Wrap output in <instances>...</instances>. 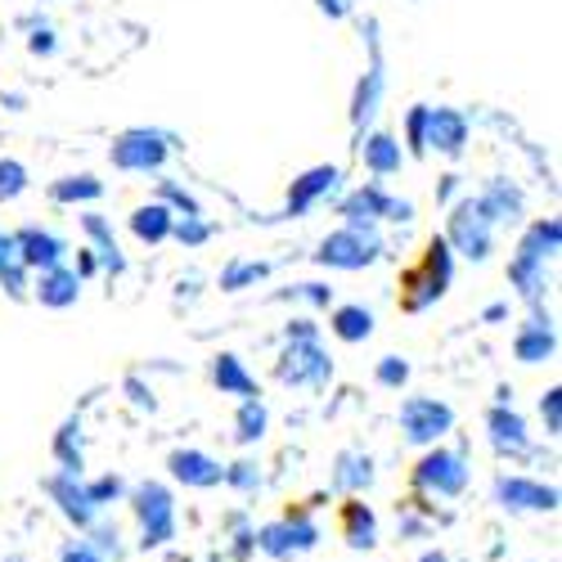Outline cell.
Wrapping results in <instances>:
<instances>
[{
	"instance_id": "1",
	"label": "cell",
	"mask_w": 562,
	"mask_h": 562,
	"mask_svg": "<svg viewBox=\"0 0 562 562\" xmlns=\"http://www.w3.org/2000/svg\"><path fill=\"white\" fill-rule=\"evenodd\" d=\"M450 279H454V252H450V244L441 239V234H432L428 248H424V261L401 274V311H409V315L428 311L432 302L446 297Z\"/></svg>"
},
{
	"instance_id": "2",
	"label": "cell",
	"mask_w": 562,
	"mask_h": 562,
	"mask_svg": "<svg viewBox=\"0 0 562 562\" xmlns=\"http://www.w3.org/2000/svg\"><path fill=\"white\" fill-rule=\"evenodd\" d=\"M176 149V135L167 131H154V126H135V131H122L113 139V149H109V162L117 171H135V176H154L167 167Z\"/></svg>"
},
{
	"instance_id": "3",
	"label": "cell",
	"mask_w": 562,
	"mask_h": 562,
	"mask_svg": "<svg viewBox=\"0 0 562 562\" xmlns=\"http://www.w3.org/2000/svg\"><path fill=\"white\" fill-rule=\"evenodd\" d=\"M364 45H369V68L356 81V95H351V126H356V135H364L373 126V117H379V109H383V95H387V64H383L379 19L364 23Z\"/></svg>"
},
{
	"instance_id": "4",
	"label": "cell",
	"mask_w": 562,
	"mask_h": 562,
	"mask_svg": "<svg viewBox=\"0 0 562 562\" xmlns=\"http://www.w3.org/2000/svg\"><path fill=\"white\" fill-rule=\"evenodd\" d=\"M338 216H347L351 229H379L383 221L405 225V221H414V203L392 199L379 180H364L360 190H351V194L338 199Z\"/></svg>"
},
{
	"instance_id": "5",
	"label": "cell",
	"mask_w": 562,
	"mask_h": 562,
	"mask_svg": "<svg viewBox=\"0 0 562 562\" xmlns=\"http://www.w3.org/2000/svg\"><path fill=\"white\" fill-rule=\"evenodd\" d=\"M441 239L450 244L454 257L486 261V257L495 252V225H491V216L482 212L477 199H463V203L450 207V225H446Z\"/></svg>"
},
{
	"instance_id": "6",
	"label": "cell",
	"mask_w": 562,
	"mask_h": 562,
	"mask_svg": "<svg viewBox=\"0 0 562 562\" xmlns=\"http://www.w3.org/2000/svg\"><path fill=\"white\" fill-rule=\"evenodd\" d=\"M379 257H383L379 229H351V225L334 229L329 239L319 244V252H315V261L324 270H364V266H373Z\"/></svg>"
},
{
	"instance_id": "7",
	"label": "cell",
	"mask_w": 562,
	"mask_h": 562,
	"mask_svg": "<svg viewBox=\"0 0 562 562\" xmlns=\"http://www.w3.org/2000/svg\"><path fill=\"white\" fill-rule=\"evenodd\" d=\"M450 428H454V409L446 401H437V396H409V401H401V432L414 446H432Z\"/></svg>"
},
{
	"instance_id": "8",
	"label": "cell",
	"mask_w": 562,
	"mask_h": 562,
	"mask_svg": "<svg viewBox=\"0 0 562 562\" xmlns=\"http://www.w3.org/2000/svg\"><path fill=\"white\" fill-rule=\"evenodd\" d=\"M334 379V360L329 351L315 342H289L284 360H279V383L284 387H324Z\"/></svg>"
},
{
	"instance_id": "9",
	"label": "cell",
	"mask_w": 562,
	"mask_h": 562,
	"mask_svg": "<svg viewBox=\"0 0 562 562\" xmlns=\"http://www.w3.org/2000/svg\"><path fill=\"white\" fill-rule=\"evenodd\" d=\"M338 184H342V171L334 162H319V167H306L297 180H293V190H289V203H284V216H306L315 203L324 199H334L338 194Z\"/></svg>"
},
{
	"instance_id": "10",
	"label": "cell",
	"mask_w": 562,
	"mask_h": 562,
	"mask_svg": "<svg viewBox=\"0 0 562 562\" xmlns=\"http://www.w3.org/2000/svg\"><path fill=\"white\" fill-rule=\"evenodd\" d=\"M14 252H19V261L36 274V270H50V266H64V257H68V244L59 239L55 229H41V225H23V229H14Z\"/></svg>"
},
{
	"instance_id": "11",
	"label": "cell",
	"mask_w": 562,
	"mask_h": 562,
	"mask_svg": "<svg viewBox=\"0 0 562 562\" xmlns=\"http://www.w3.org/2000/svg\"><path fill=\"white\" fill-rule=\"evenodd\" d=\"M558 351V329H553V315L531 306L527 324L518 329V338H513V356H518L522 364H544L549 356Z\"/></svg>"
},
{
	"instance_id": "12",
	"label": "cell",
	"mask_w": 562,
	"mask_h": 562,
	"mask_svg": "<svg viewBox=\"0 0 562 562\" xmlns=\"http://www.w3.org/2000/svg\"><path fill=\"white\" fill-rule=\"evenodd\" d=\"M135 513H139V527H145V544H162L171 540V527H176V508H171V495L162 486H139L135 491Z\"/></svg>"
},
{
	"instance_id": "13",
	"label": "cell",
	"mask_w": 562,
	"mask_h": 562,
	"mask_svg": "<svg viewBox=\"0 0 562 562\" xmlns=\"http://www.w3.org/2000/svg\"><path fill=\"white\" fill-rule=\"evenodd\" d=\"M477 203H482V212L491 216L495 229H499V225H522V216H527V194H522L508 176L486 180V190L477 194Z\"/></svg>"
},
{
	"instance_id": "14",
	"label": "cell",
	"mask_w": 562,
	"mask_h": 562,
	"mask_svg": "<svg viewBox=\"0 0 562 562\" xmlns=\"http://www.w3.org/2000/svg\"><path fill=\"white\" fill-rule=\"evenodd\" d=\"M32 297L50 311H68L81 297V274L72 266H50V270H36L32 274Z\"/></svg>"
},
{
	"instance_id": "15",
	"label": "cell",
	"mask_w": 562,
	"mask_h": 562,
	"mask_svg": "<svg viewBox=\"0 0 562 562\" xmlns=\"http://www.w3.org/2000/svg\"><path fill=\"white\" fill-rule=\"evenodd\" d=\"M446 154V158H459L468 149V117L450 104H437L428 113V154Z\"/></svg>"
},
{
	"instance_id": "16",
	"label": "cell",
	"mask_w": 562,
	"mask_h": 562,
	"mask_svg": "<svg viewBox=\"0 0 562 562\" xmlns=\"http://www.w3.org/2000/svg\"><path fill=\"white\" fill-rule=\"evenodd\" d=\"M418 482L437 495H459L468 482V468L454 450H432V454H424V463H418Z\"/></svg>"
},
{
	"instance_id": "17",
	"label": "cell",
	"mask_w": 562,
	"mask_h": 562,
	"mask_svg": "<svg viewBox=\"0 0 562 562\" xmlns=\"http://www.w3.org/2000/svg\"><path fill=\"white\" fill-rule=\"evenodd\" d=\"M558 248H562V221L558 216H544V221H536V225H527V234L518 239V261H536V266H549L553 257H558Z\"/></svg>"
},
{
	"instance_id": "18",
	"label": "cell",
	"mask_w": 562,
	"mask_h": 562,
	"mask_svg": "<svg viewBox=\"0 0 562 562\" xmlns=\"http://www.w3.org/2000/svg\"><path fill=\"white\" fill-rule=\"evenodd\" d=\"M81 234H86L90 252H95V261H100L109 274H122V270H126V257H122V248H117V234H113V225H109L100 212H86V216H81Z\"/></svg>"
},
{
	"instance_id": "19",
	"label": "cell",
	"mask_w": 562,
	"mask_h": 562,
	"mask_svg": "<svg viewBox=\"0 0 562 562\" xmlns=\"http://www.w3.org/2000/svg\"><path fill=\"white\" fill-rule=\"evenodd\" d=\"M486 428H491V446L499 454H527L531 450V437H527V424H522V414H513L508 405H495L486 414Z\"/></svg>"
},
{
	"instance_id": "20",
	"label": "cell",
	"mask_w": 562,
	"mask_h": 562,
	"mask_svg": "<svg viewBox=\"0 0 562 562\" xmlns=\"http://www.w3.org/2000/svg\"><path fill=\"white\" fill-rule=\"evenodd\" d=\"M360 158H364V167L373 171V176H396L401 171V162H405V149L396 145V135H387V131H369V135H360Z\"/></svg>"
},
{
	"instance_id": "21",
	"label": "cell",
	"mask_w": 562,
	"mask_h": 562,
	"mask_svg": "<svg viewBox=\"0 0 562 562\" xmlns=\"http://www.w3.org/2000/svg\"><path fill=\"white\" fill-rule=\"evenodd\" d=\"M171 477L184 482V486H216L225 477V468L203 450H176L171 454Z\"/></svg>"
},
{
	"instance_id": "22",
	"label": "cell",
	"mask_w": 562,
	"mask_h": 562,
	"mask_svg": "<svg viewBox=\"0 0 562 562\" xmlns=\"http://www.w3.org/2000/svg\"><path fill=\"white\" fill-rule=\"evenodd\" d=\"M495 495H499L504 508H553L558 504L553 486H540V482H527V477H499Z\"/></svg>"
},
{
	"instance_id": "23",
	"label": "cell",
	"mask_w": 562,
	"mask_h": 562,
	"mask_svg": "<svg viewBox=\"0 0 562 562\" xmlns=\"http://www.w3.org/2000/svg\"><path fill=\"white\" fill-rule=\"evenodd\" d=\"M171 225H176V212H171V207H162L158 199L131 212V234H135L139 244H149V248L171 239Z\"/></svg>"
},
{
	"instance_id": "24",
	"label": "cell",
	"mask_w": 562,
	"mask_h": 562,
	"mask_svg": "<svg viewBox=\"0 0 562 562\" xmlns=\"http://www.w3.org/2000/svg\"><path fill=\"white\" fill-rule=\"evenodd\" d=\"M508 284L518 289L522 302L540 306V297H544V289H549V266H536V261H518V257H513V261H508Z\"/></svg>"
},
{
	"instance_id": "25",
	"label": "cell",
	"mask_w": 562,
	"mask_h": 562,
	"mask_svg": "<svg viewBox=\"0 0 562 562\" xmlns=\"http://www.w3.org/2000/svg\"><path fill=\"white\" fill-rule=\"evenodd\" d=\"M100 194H104V180H95L90 171H77V176H64V180L50 184V199L64 203V207H72V203H100Z\"/></svg>"
},
{
	"instance_id": "26",
	"label": "cell",
	"mask_w": 562,
	"mask_h": 562,
	"mask_svg": "<svg viewBox=\"0 0 562 562\" xmlns=\"http://www.w3.org/2000/svg\"><path fill=\"white\" fill-rule=\"evenodd\" d=\"M212 379H216V387L225 392V396H257V383H252V373L244 369V360L239 356H216V364H212Z\"/></svg>"
},
{
	"instance_id": "27",
	"label": "cell",
	"mask_w": 562,
	"mask_h": 562,
	"mask_svg": "<svg viewBox=\"0 0 562 562\" xmlns=\"http://www.w3.org/2000/svg\"><path fill=\"white\" fill-rule=\"evenodd\" d=\"M50 495L64 504V513H68V518H77V522H90V513H95V504H90V495H86V486L77 482V473L55 477V482H50Z\"/></svg>"
},
{
	"instance_id": "28",
	"label": "cell",
	"mask_w": 562,
	"mask_h": 562,
	"mask_svg": "<svg viewBox=\"0 0 562 562\" xmlns=\"http://www.w3.org/2000/svg\"><path fill=\"white\" fill-rule=\"evenodd\" d=\"M329 329L342 342H364L373 334V311L369 306H338L334 319H329Z\"/></svg>"
},
{
	"instance_id": "29",
	"label": "cell",
	"mask_w": 562,
	"mask_h": 562,
	"mask_svg": "<svg viewBox=\"0 0 562 562\" xmlns=\"http://www.w3.org/2000/svg\"><path fill=\"white\" fill-rule=\"evenodd\" d=\"M270 274L266 261H229L221 270V293H244V289H257L261 279Z\"/></svg>"
},
{
	"instance_id": "30",
	"label": "cell",
	"mask_w": 562,
	"mask_h": 562,
	"mask_svg": "<svg viewBox=\"0 0 562 562\" xmlns=\"http://www.w3.org/2000/svg\"><path fill=\"white\" fill-rule=\"evenodd\" d=\"M266 424H270L266 405H261L257 396H248V401L239 405V418H234V437H239L244 446H252V441H261V437H266Z\"/></svg>"
},
{
	"instance_id": "31",
	"label": "cell",
	"mask_w": 562,
	"mask_h": 562,
	"mask_svg": "<svg viewBox=\"0 0 562 562\" xmlns=\"http://www.w3.org/2000/svg\"><path fill=\"white\" fill-rule=\"evenodd\" d=\"M261 544H266L270 553L306 549V544H315V527H306V522H297V527H270V531L261 536Z\"/></svg>"
},
{
	"instance_id": "32",
	"label": "cell",
	"mask_w": 562,
	"mask_h": 562,
	"mask_svg": "<svg viewBox=\"0 0 562 562\" xmlns=\"http://www.w3.org/2000/svg\"><path fill=\"white\" fill-rule=\"evenodd\" d=\"M428 113L432 104H414L405 113V145H409V158H428Z\"/></svg>"
},
{
	"instance_id": "33",
	"label": "cell",
	"mask_w": 562,
	"mask_h": 562,
	"mask_svg": "<svg viewBox=\"0 0 562 562\" xmlns=\"http://www.w3.org/2000/svg\"><path fill=\"white\" fill-rule=\"evenodd\" d=\"M158 203L171 207L176 216H203V203L190 190H184L180 180H158Z\"/></svg>"
},
{
	"instance_id": "34",
	"label": "cell",
	"mask_w": 562,
	"mask_h": 562,
	"mask_svg": "<svg viewBox=\"0 0 562 562\" xmlns=\"http://www.w3.org/2000/svg\"><path fill=\"white\" fill-rule=\"evenodd\" d=\"M171 239H176L180 248H203V244L212 239V225H207V216H176Z\"/></svg>"
},
{
	"instance_id": "35",
	"label": "cell",
	"mask_w": 562,
	"mask_h": 562,
	"mask_svg": "<svg viewBox=\"0 0 562 562\" xmlns=\"http://www.w3.org/2000/svg\"><path fill=\"white\" fill-rule=\"evenodd\" d=\"M27 190V167L14 158H0V203H14Z\"/></svg>"
},
{
	"instance_id": "36",
	"label": "cell",
	"mask_w": 562,
	"mask_h": 562,
	"mask_svg": "<svg viewBox=\"0 0 562 562\" xmlns=\"http://www.w3.org/2000/svg\"><path fill=\"white\" fill-rule=\"evenodd\" d=\"M369 459H360V454H342L338 459V486H347V491H360V486H369Z\"/></svg>"
},
{
	"instance_id": "37",
	"label": "cell",
	"mask_w": 562,
	"mask_h": 562,
	"mask_svg": "<svg viewBox=\"0 0 562 562\" xmlns=\"http://www.w3.org/2000/svg\"><path fill=\"white\" fill-rule=\"evenodd\" d=\"M0 289H5L14 302H23L32 293V270L23 261H10V266H0Z\"/></svg>"
},
{
	"instance_id": "38",
	"label": "cell",
	"mask_w": 562,
	"mask_h": 562,
	"mask_svg": "<svg viewBox=\"0 0 562 562\" xmlns=\"http://www.w3.org/2000/svg\"><path fill=\"white\" fill-rule=\"evenodd\" d=\"M81 424H68L64 432H59V441H55V450H59V459H64V473H77L81 477Z\"/></svg>"
},
{
	"instance_id": "39",
	"label": "cell",
	"mask_w": 562,
	"mask_h": 562,
	"mask_svg": "<svg viewBox=\"0 0 562 562\" xmlns=\"http://www.w3.org/2000/svg\"><path fill=\"white\" fill-rule=\"evenodd\" d=\"M347 531H351V544H369L373 540V513L364 504H347Z\"/></svg>"
},
{
	"instance_id": "40",
	"label": "cell",
	"mask_w": 562,
	"mask_h": 562,
	"mask_svg": "<svg viewBox=\"0 0 562 562\" xmlns=\"http://www.w3.org/2000/svg\"><path fill=\"white\" fill-rule=\"evenodd\" d=\"M293 302H306V306H334V289L319 284V279H306V284H293L289 289Z\"/></svg>"
},
{
	"instance_id": "41",
	"label": "cell",
	"mask_w": 562,
	"mask_h": 562,
	"mask_svg": "<svg viewBox=\"0 0 562 562\" xmlns=\"http://www.w3.org/2000/svg\"><path fill=\"white\" fill-rule=\"evenodd\" d=\"M373 379H379L383 387H405L409 383V364L401 356H383L379 369H373Z\"/></svg>"
},
{
	"instance_id": "42",
	"label": "cell",
	"mask_w": 562,
	"mask_h": 562,
	"mask_svg": "<svg viewBox=\"0 0 562 562\" xmlns=\"http://www.w3.org/2000/svg\"><path fill=\"white\" fill-rule=\"evenodd\" d=\"M27 50H32V55H41V59H50V55H55V27H32Z\"/></svg>"
},
{
	"instance_id": "43",
	"label": "cell",
	"mask_w": 562,
	"mask_h": 562,
	"mask_svg": "<svg viewBox=\"0 0 562 562\" xmlns=\"http://www.w3.org/2000/svg\"><path fill=\"white\" fill-rule=\"evenodd\" d=\"M225 477H229L234 486H239V491H257V482H261L252 463H234V468H229V473H225Z\"/></svg>"
},
{
	"instance_id": "44",
	"label": "cell",
	"mask_w": 562,
	"mask_h": 562,
	"mask_svg": "<svg viewBox=\"0 0 562 562\" xmlns=\"http://www.w3.org/2000/svg\"><path fill=\"white\" fill-rule=\"evenodd\" d=\"M315 338H319V329L311 319H293L289 324V342H315Z\"/></svg>"
},
{
	"instance_id": "45",
	"label": "cell",
	"mask_w": 562,
	"mask_h": 562,
	"mask_svg": "<svg viewBox=\"0 0 562 562\" xmlns=\"http://www.w3.org/2000/svg\"><path fill=\"white\" fill-rule=\"evenodd\" d=\"M324 19H347L351 14V0H315Z\"/></svg>"
},
{
	"instance_id": "46",
	"label": "cell",
	"mask_w": 562,
	"mask_h": 562,
	"mask_svg": "<svg viewBox=\"0 0 562 562\" xmlns=\"http://www.w3.org/2000/svg\"><path fill=\"white\" fill-rule=\"evenodd\" d=\"M562 392H549V401L540 405L544 409V418H549V432H558V424H562V401H558Z\"/></svg>"
},
{
	"instance_id": "47",
	"label": "cell",
	"mask_w": 562,
	"mask_h": 562,
	"mask_svg": "<svg viewBox=\"0 0 562 562\" xmlns=\"http://www.w3.org/2000/svg\"><path fill=\"white\" fill-rule=\"evenodd\" d=\"M10 261H19V252H14V234L0 229V266H10Z\"/></svg>"
},
{
	"instance_id": "48",
	"label": "cell",
	"mask_w": 562,
	"mask_h": 562,
	"mask_svg": "<svg viewBox=\"0 0 562 562\" xmlns=\"http://www.w3.org/2000/svg\"><path fill=\"white\" fill-rule=\"evenodd\" d=\"M95 270H100V261H95V252L86 248V252L77 257V274H81V284H86V274H95Z\"/></svg>"
},
{
	"instance_id": "49",
	"label": "cell",
	"mask_w": 562,
	"mask_h": 562,
	"mask_svg": "<svg viewBox=\"0 0 562 562\" xmlns=\"http://www.w3.org/2000/svg\"><path fill=\"white\" fill-rule=\"evenodd\" d=\"M454 184H459V176H446V180H441V199H450V194H454Z\"/></svg>"
},
{
	"instance_id": "50",
	"label": "cell",
	"mask_w": 562,
	"mask_h": 562,
	"mask_svg": "<svg viewBox=\"0 0 562 562\" xmlns=\"http://www.w3.org/2000/svg\"><path fill=\"white\" fill-rule=\"evenodd\" d=\"M504 315H508V306H486V319H491V324L504 319Z\"/></svg>"
},
{
	"instance_id": "51",
	"label": "cell",
	"mask_w": 562,
	"mask_h": 562,
	"mask_svg": "<svg viewBox=\"0 0 562 562\" xmlns=\"http://www.w3.org/2000/svg\"><path fill=\"white\" fill-rule=\"evenodd\" d=\"M424 562H446V558H441V553H428V558H424Z\"/></svg>"
}]
</instances>
